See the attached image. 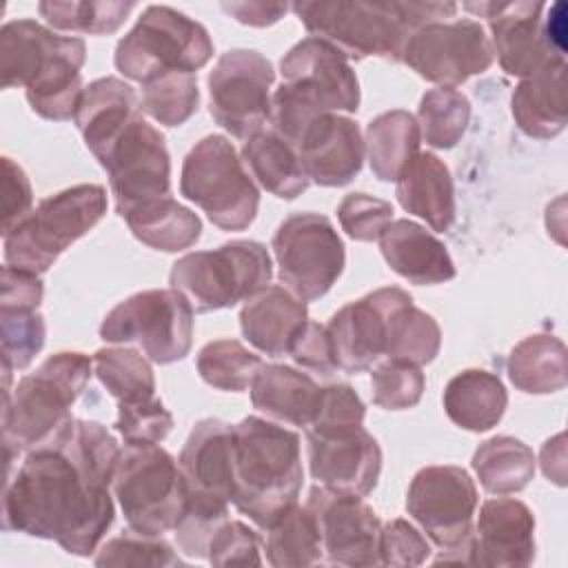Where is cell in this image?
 Instances as JSON below:
<instances>
[{
	"instance_id": "cell-19",
	"label": "cell",
	"mask_w": 568,
	"mask_h": 568,
	"mask_svg": "<svg viewBox=\"0 0 568 568\" xmlns=\"http://www.w3.org/2000/svg\"><path fill=\"white\" fill-rule=\"evenodd\" d=\"M282 82L328 113L359 109V82L348 58L331 42L308 36L280 60Z\"/></svg>"
},
{
	"instance_id": "cell-3",
	"label": "cell",
	"mask_w": 568,
	"mask_h": 568,
	"mask_svg": "<svg viewBox=\"0 0 568 568\" xmlns=\"http://www.w3.org/2000/svg\"><path fill=\"white\" fill-rule=\"evenodd\" d=\"M93 373V359L78 351L49 355L16 388L2 390V450L9 468L20 453L55 446L75 424L73 402Z\"/></svg>"
},
{
	"instance_id": "cell-44",
	"label": "cell",
	"mask_w": 568,
	"mask_h": 568,
	"mask_svg": "<svg viewBox=\"0 0 568 568\" xmlns=\"http://www.w3.org/2000/svg\"><path fill=\"white\" fill-rule=\"evenodd\" d=\"M47 337L38 308L0 306V355L13 371L27 368L42 351Z\"/></svg>"
},
{
	"instance_id": "cell-6",
	"label": "cell",
	"mask_w": 568,
	"mask_h": 568,
	"mask_svg": "<svg viewBox=\"0 0 568 568\" xmlns=\"http://www.w3.org/2000/svg\"><path fill=\"white\" fill-rule=\"evenodd\" d=\"M104 213L106 191L100 184H75L49 195L4 235V262L13 268L42 275Z\"/></svg>"
},
{
	"instance_id": "cell-25",
	"label": "cell",
	"mask_w": 568,
	"mask_h": 568,
	"mask_svg": "<svg viewBox=\"0 0 568 568\" xmlns=\"http://www.w3.org/2000/svg\"><path fill=\"white\" fill-rule=\"evenodd\" d=\"M306 322V302L280 284L264 286L240 311L244 339L268 357L288 355L295 335Z\"/></svg>"
},
{
	"instance_id": "cell-53",
	"label": "cell",
	"mask_w": 568,
	"mask_h": 568,
	"mask_svg": "<svg viewBox=\"0 0 568 568\" xmlns=\"http://www.w3.org/2000/svg\"><path fill=\"white\" fill-rule=\"evenodd\" d=\"M288 355L293 357V362L297 366L315 371L320 375H331L337 368L335 359H333L326 326H322L317 322H311V320L295 335V339L288 348Z\"/></svg>"
},
{
	"instance_id": "cell-42",
	"label": "cell",
	"mask_w": 568,
	"mask_h": 568,
	"mask_svg": "<svg viewBox=\"0 0 568 568\" xmlns=\"http://www.w3.org/2000/svg\"><path fill=\"white\" fill-rule=\"evenodd\" d=\"M195 366L209 386L242 393L251 386L262 359L237 339H213L200 348Z\"/></svg>"
},
{
	"instance_id": "cell-38",
	"label": "cell",
	"mask_w": 568,
	"mask_h": 568,
	"mask_svg": "<svg viewBox=\"0 0 568 568\" xmlns=\"http://www.w3.org/2000/svg\"><path fill=\"white\" fill-rule=\"evenodd\" d=\"M442 346V331L435 317L413 304L406 293L388 315L386 357L406 359L417 366L437 357Z\"/></svg>"
},
{
	"instance_id": "cell-41",
	"label": "cell",
	"mask_w": 568,
	"mask_h": 568,
	"mask_svg": "<svg viewBox=\"0 0 568 568\" xmlns=\"http://www.w3.org/2000/svg\"><path fill=\"white\" fill-rule=\"evenodd\" d=\"M470 122V102L455 87H437L422 95L417 109L419 133L433 149H453Z\"/></svg>"
},
{
	"instance_id": "cell-47",
	"label": "cell",
	"mask_w": 568,
	"mask_h": 568,
	"mask_svg": "<svg viewBox=\"0 0 568 568\" xmlns=\"http://www.w3.org/2000/svg\"><path fill=\"white\" fill-rule=\"evenodd\" d=\"M113 426L124 444H160L173 428V415L153 395L140 402H118Z\"/></svg>"
},
{
	"instance_id": "cell-15",
	"label": "cell",
	"mask_w": 568,
	"mask_h": 568,
	"mask_svg": "<svg viewBox=\"0 0 568 568\" xmlns=\"http://www.w3.org/2000/svg\"><path fill=\"white\" fill-rule=\"evenodd\" d=\"M495 51L477 20H437L419 27L406 42L402 62L439 87H457L488 71Z\"/></svg>"
},
{
	"instance_id": "cell-24",
	"label": "cell",
	"mask_w": 568,
	"mask_h": 568,
	"mask_svg": "<svg viewBox=\"0 0 568 568\" xmlns=\"http://www.w3.org/2000/svg\"><path fill=\"white\" fill-rule=\"evenodd\" d=\"M84 49L82 38L53 33L49 27L29 18L11 20L0 29V84L2 89H27L60 58Z\"/></svg>"
},
{
	"instance_id": "cell-50",
	"label": "cell",
	"mask_w": 568,
	"mask_h": 568,
	"mask_svg": "<svg viewBox=\"0 0 568 568\" xmlns=\"http://www.w3.org/2000/svg\"><path fill=\"white\" fill-rule=\"evenodd\" d=\"M430 557V541L406 519H390L379 532L382 566H422Z\"/></svg>"
},
{
	"instance_id": "cell-55",
	"label": "cell",
	"mask_w": 568,
	"mask_h": 568,
	"mask_svg": "<svg viewBox=\"0 0 568 568\" xmlns=\"http://www.w3.org/2000/svg\"><path fill=\"white\" fill-rule=\"evenodd\" d=\"M229 16H233L240 24L248 27H271L284 13L291 9L286 2H262V0H248V2H222L220 4Z\"/></svg>"
},
{
	"instance_id": "cell-32",
	"label": "cell",
	"mask_w": 568,
	"mask_h": 568,
	"mask_svg": "<svg viewBox=\"0 0 568 568\" xmlns=\"http://www.w3.org/2000/svg\"><path fill=\"white\" fill-rule=\"evenodd\" d=\"M242 160L257 184L280 200H295L311 184L295 146L273 129H260L244 140Z\"/></svg>"
},
{
	"instance_id": "cell-43",
	"label": "cell",
	"mask_w": 568,
	"mask_h": 568,
	"mask_svg": "<svg viewBox=\"0 0 568 568\" xmlns=\"http://www.w3.org/2000/svg\"><path fill=\"white\" fill-rule=\"evenodd\" d=\"M200 104L195 73H164L142 84L140 106L164 126L184 124Z\"/></svg>"
},
{
	"instance_id": "cell-26",
	"label": "cell",
	"mask_w": 568,
	"mask_h": 568,
	"mask_svg": "<svg viewBox=\"0 0 568 568\" xmlns=\"http://www.w3.org/2000/svg\"><path fill=\"white\" fill-rule=\"evenodd\" d=\"M140 115L142 106L133 87L120 78L106 75L84 87L73 120L87 149L95 155V160H100L120 138V133Z\"/></svg>"
},
{
	"instance_id": "cell-40",
	"label": "cell",
	"mask_w": 568,
	"mask_h": 568,
	"mask_svg": "<svg viewBox=\"0 0 568 568\" xmlns=\"http://www.w3.org/2000/svg\"><path fill=\"white\" fill-rule=\"evenodd\" d=\"M133 9L131 0H44L38 4L49 27L87 36L115 33Z\"/></svg>"
},
{
	"instance_id": "cell-13",
	"label": "cell",
	"mask_w": 568,
	"mask_h": 568,
	"mask_svg": "<svg viewBox=\"0 0 568 568\" xmlns=\"http://www.w3.org/2000/svg\"><path fill=\"white\" fill-rule=\"evenodd\" d=\"M273 80V64L260 51L231 49L222 53L206 78L213 120L233 138L248 140L264 129L271 115Z\"/></svg>"
},
{
	"instance_id": "cell-4",
	"label": "cell",
	"mask_w": 568,
	"mask_h": 568,
	"mask_svg": "<svg viewBox=\"0 0 568 568\" xmlns=\"http://www.w3.org/2000/svg\"><path fill=\"white\" fill-rule=\"evenodd\" d=\"M300 435L257 415L233 424V506L266 530L297 504Z\"/></svg>"
},
{
	"instance_id": "cell-7",
	"label": "cell",
	"mask_w": 568,
	"mask_h": 568,
	"mask_svg": "<svg viewBox=\"0 0 568 568\" xmlns=\"http://www.w3.org/2000/svg\"><path fill=\"white\" fill-rule=\"evenodd\" d=\"M113 495L131 530L162 537L186 510V484L178 459L158 444L120 448Z\"/></svg>"
},
{
	"instance_id": "cell-2",
	"label": "cell",
	"mask_w": 568,
	"mask_h": 568,
	"mask_svg": "<svg viewBox=\"0 0 568 568\" xmlns=\"http://www.w3.org/2000/svg\"><path fill=\"white\" fill-rule=\"evenodd\" d=\"M291 9L311 36L331 42L348 60L377 55L388 62H402L419 27L457 13L455 2L426 0H302Z\"/></svg>"
},
{
	"instance_id": "cell-33",
	"label": "cell",
	"mask_w": 568,
	"mask_h": 568,
	"mask_svg": "<svg viewBox=\"0 0 568 568\" xmlns=\"http://www.w3.org/2000/svg\"><path fill=\"white\" fill-rule=\"evenodd\" d=\"M508 379L528 395H548L566 388V344L548 333L524 337L508 355Z\"/></svg>"
},
{
	"instance_id": "cell-54",
	"label": "cell",
	"mask_w": 568,
	"mask_h": 568,
	"mask_svg": "<svg viewBox=\"0 0 568 568\" xmlns=\"http://www.w3.org/2000/svg\"><path fill=\"white\" fill-rule=\"evenodd\" d=\"M44 295V286L40 275L13 268L9 264L2 266V282H0V306H22V308H38Z\"/></svg>"
},
{
	"instance_id": "cell-12",
	"label": "cell",
	"mask_w": 568,
	"mask_h": 568,
	"mask_svg": "<svg viewBox=\"0 0 568 568\" xmlns=\"http://www.w3.org/2000/svg\"><path fill=\"white\" fill-rule=\"evenodd\" d=\"M271 246L280 282L304 302L326 295L346 264L344 242L333 222L313 211L288 215Z\"/></svg>"
},
{
	"instance_id": "cell-8",
	"label": "cell",
	"mask_w": 568,
	"mask_h": 568,
	"mask_svg": "<svg viewBox=\"0 0 568 568\" xmlns=\"http://www.w3.org/2000/svg\"><path fill=\"white\" fill-rule=\"evenodd\" d=\"M213 58L209 31L166 4H149L115 47V69L140 84L164 73H195Z\"/></svg>"
},
{
	"instance_id": "cell-52",
	"label": "cell",
	"mask_w": 568,
	"mask_h": 568,
	"mask_svg": "<svg viewBox=\"0 0 568 568\" xmlns=\"http://www.w3.org/2000/svg\"><path fill=\"white\" fill-rule=\"evenodd\" d=\"M27 173L11 158H2V235H9L33 209Z\"/></svg>"
},
{
	"instance_id": "cell-30",
	"label": "cell",
	"mask_w": 568,
	"mask_h": 568,
	"mask_svg": "<svg viewBox=\"0 0 568 568\" xmlns=\"http://www.w3.org/2000/svg\"><path fill=\"white\" fill-rule=\"evenodd\" d=\"M510 111L528 138L550 140L566 129V62L524 78L510 98Z\"/></svg>"
},
{
	"instance_id": "cell-17",
	"label": "cell",
	"mask_w": 568,
	"mask_h": 568,
	"mask_svg": "<svg viewBox=\"0 0 568 568\" xmlns=\"http://www.w3.org/2000/svg\"><path fill=\"white\" fill-rule=\"evenodd\" d=\"M466 11L484 18L490 29V44L497 53L499 67L508 75L530 78L548 67L566 62L544 36V9L539 0L515 2H464Z\"/></svg>"
},
{
	"instance_id": "cell-16",
	"label": "cell",
	"mask_w": 568,
	"mask_h": 568,
	"mask_svg": "<svg viewBox=\"0 0 568 568\" xmlns=\"http://www.w3.org/2000/svg\"><path fill=\"white\" fill-rule=\"evenodd\" d=\"M98 162L109 175L120 217L140 204L171 195V155L164 135L142 115L120 133Z\"/></svg>"
},
{
	"instance_id": "cell-39",
	"label": "cell",
	"mask_w": 568,
	"mask_h": 568,
	"mask_svg": "<svg viewBox=\"0 0 568 568\" xmlns=\"http://www.w3.org/2000/svg\"><path fill=\"white\" fill-rule=\"evenodd\" d=\"M93 373L118 402H140L155 395L151 359L129 346H106L93 353Z\"/></svg>"
},
{
	"instance_id": "cell-35",
	"label": "cell",
	"mask_w": 568,
	"mask_h": 568,
	"mask_svg": "<svg viewBox=\"0 0 568 568\" xmlns=\"http://www.w3.org/2000/svg\"><path fill=\"white\" fill-rule=\"evenodd\" d=\"M419 140L417 118L408 111L393 109L373 118L366 126L364 146L375 178L395 182L415 153H419Z\"/></svg>"
},
{
	"instance_id": "cell-20",
	"label": "cell",
	"mask_w": 568,
	"mask_h": 568,
	"mask_svg": "<svg viewBox=\"0 0 568 568\" xmlns=\"http://www.w3.org/2000/svg\"><path fill=\"white\" fill-rule=\"evenodd\" d=\"M311 477L337 493L368 495L382 473V448L364 426L313 430L306 428Z\"/></svg>"
},
{
	"instance_id": "cell-49",
	"label": "cell",
	"mask_w": 568,
	"mask_h": 568,
	"mask_svg": "<svg viewBox=\"0 0 568 568\" xmlns=\"http://www.w3.org/2000/svg\"><path fill=\"white\" fill-rule=\"evenodd\" d=\"M206 559L213 566H260V537L244 521L226 519L211 537Z\"/></svg>"
},
{
	"instance_id": "cell-27",
	"label": "cell",
	"mask_w": 568,
	"mask_h": 568,
	"mask_svg": "<svg viewBox=\"0 0 568 568\" xmlns=\"http://www.w3.org/2000/svg\"><path fill=\"white\" fill-rule=\"evenodd\" d=\"M386 264L417 286L444 284L455 277V262L433 233L413 220H395L379 237Z\"/></svg>"
},
{
	"instance_id": "cell-28",
	"label": "cell",
	"mask_w": 568,
	"mask_h": 568,
	"mask_svg": "<svg viewBox=\"0 0 568 568\" xmlns=\"http://www.w3.org/2000/svg\"><path fill=\"white\" fill-rule=\"evenodd\" d=\"M395 195L404 211L444 233L455 222V184L448 166L435 153L419 151L395 180Z\"/></svg>"
},
{
	"instance_id": "cell-46",
	"label": "cell",
	"mask_w": 568,
	"mask_h": 568,
	"mask_svg": "<svg viewBox=\"0 0 568 568\" xmlns=\"http://www.w3.org/2000/svg\"><path fill=\"white\" fill-rule=\"evenodd\" d=\"M373 404L384 410H404L419 404L426 379L417 364L384 357L371 371Z\"/></svg>"
},
{
	"instance_id": "cell-10",
	"label": "cell",
	"mask_w": 568,
	"mask_h": 568,
	"mask_svg": "<svg viewBox=\"0 0 568 568\" xmlns=\"http://www.w3.org/2000/svg\"><path fill=\"white\" fill-rule=\"evenodd\" d=\"M180 193L222 231H244L257 215L260 191L231 140L206 135L182 162Z\"/></svg>"
},
{
	"instance_id": "cell-18",
	"label": "cell",
	"mask_w": 568,
	"mask_h": 568,
	"mask_svg": "<svg viewBox=\"0 0 568 568\" xmlns=\"http://www.w3.org/2000/svg\"><path fill=\"white\" fill-rule=\"evenodd\" d=\"M306 506L317 521L326 564L351 568L382 564V521L359 495L313 486L308 490Z\"/></svg>"
},
{
	"instance_id": "cell-29",
	"label": "cell",
	"mask_w": 568,
	"mask_h": 568,
	"mask_svg": "<svg viewBox=\"0 0 568 568\" xmlns=\"http://www.w3.org/2000/svg\"><path fill=\"white\" fill-rule=\"evenodd\" d=\"M248 388L251 402L262 415L300 428L311 426L322 395V386L313 377L286 364H262Z\"/></svg>"
},
{
	"instance_id": "cell-34",
	"label": "cell",
	"mask_w": 568,
	"mask_h": 568,
	"mask_svg": "<svg viewBox=\"0 0 568 568\" xmlns=\"http://www.w3.org/2000/svg\"><path fill=\"white\" fill-rule=\"evenodd\" d=\"M122 220L142 244L164 253L184 251L202 235L200 217L171 195L140 204Z\"/></svg>"
},
{
	"instance_id": "cell-22",
	"label": "cell",
	"mask_w": 568,
	"mask_h": 568,
	"mask_svg": "<svg viewBox=\"0 0 568 568\" xmlns=\"http://www.w3.org/2000/svg\"><path fill=\"white\" fill-rule=\"evenodd\" d=\"M470 566L526 568L535 559V515L513 497L486 499L468 546Z\"/></svg>"
},
{
	"instance_id": "cell-5",
	"label": "cell",
	"mask_w": 568,
	"mask_h": 568,
	"mask_svg": "<svg viewBox=\"0 0 568 568\" xmlns=\"http://www.w3.org/2000/svg\"><path fill=\"white\" fill-rule=\"evenodd\" d=\"M186 484V510L173 528L186 557L206 559L213 532L229 519L233 504V426L222 419H200L178 457Z\"/></svg>"
},
{
	"instance_id": "cell-56",
	"label": "cell",
	"mask_w": 568,
	"mask_h": 568,
	"mask_svg": "<svg viewBox=\"0 0 568 568\" xmlns=\"http://www.w3.org/2000/svg\"><path fill=\"white\" fill-rule=\"evenodd\" d=\"M539 464L544 475L557 486H566V435L557 433L550 437L539 453Z\"/></svg>"
},
{
	"instance_id": "cell-45",
	"label": "cell",
	"mask_w": 568,
	"mask_h": 568,
	"mask_svg": "<svg viewBox=\"0 0 568 568\" xmlns=\"http://www.w3.org/2000/svg\"><path fill=\"white\" fill-rule=\"evenodd\" d=\"M95 566H153L173 568L186 566V561L162 537H149L135 530H122V535L106 539L93 557Z\"/></svg>"
},
{
	"instance_id": "cell-23",
	"label": "cell",
	"mask_w": 568,
	"mask_h": 568,
	"mask_svg": "<svg viewBox=\"0 0 568 568\" xmlns=\"http://www.w3.org/2000/svg\"><path fill=\"white\" fill-rule=\"evenodd\" d=\"M295 151L311 182L346 186L364 164L366 146L355 120L339 113L317 115L297 138Z\"/></svg>"
},
{
	"instance_id": "cell-11",
	"label": "cell",
	"mask_w": 568,
	"mask_h": 568,
	"mask_svg": "<svg viewBox=\"0 0 568 568\" xmlns=\"http://www.w3.org/2000/svg\"><path fill=\"white\" fill-rule=\"evenodd\" d=\"M193 306L178 288H149L115 304L100 324L109 344H135L155 364H173L193 344Z\"/></svg>"
},
{
	"instance_id": "cell-9",
	"label": "cell",
	"mask_w": 568,
	"mask_h": 568,
	"mask_svg": "<svg viewBox=\"0 0 568 568\" xmlns=\"http://www.w3.org/2000/svg\"><path fill=\"white\" fill-rule=\"evenodd\" d=\"M271 277V255L255 240H233L213 251L186 253L169 273L171 288H178L195 313H211L246 302L268 286Z\"/></svg>"
},
{
	"instance_id": "cell-31",
	"label": "cell",
	"mask_w": 568,
	"mask_h": 568,
	"mask_svg": "<svg viewBox=\"0 0 568 568\" xmlns=\"http://www.w3.org/2000/svg\"><path fill=\"white\" fill-rule=\"evenodd\" d=\"M442 399L448 419L470 433H486L497 426L508 406L504 382L481 368L457 373L446 384Z\"/></svg>"
},
{
	"instance_id": "cell-21",
	"label": "cell",
	"mask_w": 568,
	"mask_h": 568,
	"mask_svg": "<svg viewBox=\"0 0 568 568\" xmlns=\"http://www.w3.org/2000/svg\"><path fill=\"white\" fill-rule=\"evenodd\" d=\"M404 295V288L384 286L333 313L326 333L339 371L355 375L386 357L388 315Z\"/></svg>"
},
{
	"instance_id": "cell-14",
	"label": "cell",
	"mask_w": 568,
	"mask_h": 568,
	"mask_svg": "<svg viewBox=\"0 0 568 568\" xmlns=\"http://www.w3.org/2000/svg\"><path fill=\"white\" fill-rule=\"evenodd\" d=\"M479 497L462 466H426L415 473L406 493V510L439 550L470 541Z\"/></svg>"
},
{
	"instance_id": "cell-37",
	"label": "cell",
	"mask_w": 568,
	"mask_h": 568,
	"mask_svg": "<svg viewBox=\"0 0 568 568\" xmlns=\"http://www.w3.org/2000/svg\"><path fill=\"white\" fill-rule=\"evenodd\" d=\"M266 561L275 568H304L324 564L322 537L311 508L293 506L266 528Z\"/></svg>"
},
{
	"instance_id": "cell-36",
	"label": "cell",
	"mask_w": 568,
	"mask_h": 568,
	"mask_svg": "<svg viewBox=\"0 0 568 568\" xmlns=\"http://www.w3.org/2000/svg\"><path fill=\"white\" fill-rule=\"evenodd\" d=\"M470 464L481 488L490 495L519 493L535 477L532 448L510 435H497L481 442Z\"/></svg>"
},
{
	"instance_id": "cell-1",
	"label": "cell",
	"mask_w": 568,
	"mask_h": 568,
	"mask_svg": "<svg viewBox=\"0 0 568 568\" xmlns=\"http://www.w3.org/2000/svg\"><path fill=\"white\" fill-rule=\"evenodd\" d=\"M115 437L98 422L75 419L64 439L27 453L2 490L4 530L53 539L62 550L89 557L113 524Z\"/></svg>"
},
{
	"instance_id": "cell-51",
	"label": "cell",
	"mask_w": 568,
	"mask_h": 568,
	"mask_svg": "<svg viewBox=\"0 0 568 568\" xmlns=\"http://www.w3.org/2000/svg\"><path fill=\"white\" fill-rule=\"evenodd\" d=\"M366 406L362 397L348 384H328L322 386L320 404L308 428L313 430H333L364 426Z\"/></svg>"
},
{
	"instance_id": "cell-48",
	"label": "cell",
	"mask_w": 568,
	"mask_h": 568,
	"mask_svg": "<svg viewBox=\"0 0 568 568\" xmlns=\"http://www.w3.org/2000/svg\"><path fill=\"white\" fill-rule=\"evenodd\" d=\"M342 231L357 242H375L393 222V206L368 193H348L337 206Z\"/></svg>"
}]
</instances>
